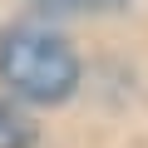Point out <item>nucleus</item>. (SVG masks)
<instances>
[{
  "mask_svg": "<svg viewBox=\"0 0 148 148\" xmlns=\"http://www.w3.org/2000/svg\"><path fill=\"white\" fill-rule=\"evenodd\" d=\"M30 5L45 15H69V10H79V0H30Z\"/></svg>",
  "mask_w": 148,
  "mask_h": 148,
  "instance_id": "7ed1b4c3",
  "label": "nucleus"
},
{
  "mask_svg": "<svg viewBox=\"0 0 148 148\" xmlns=\"http://www.w3.org/2000/svg\"><path fill=\"white\" fill-rule=\"evenodd\" d=\"M35 143H40L35 119H30L20 104L0 99V148H35Z\"/></svg>",
  "mask_w": 148,
  "mask_h": 148,
  "instance_id": "f03ea898",
  "label": "nucleus"
},
{
  "mask_svg": "<svg viewBox=\"0 0 148 148\" xmlns=\"http://www.w3.org/2000/svg\"><path fill=\"white\" fill-rule=\"evenodd\" d=\"M0 79L25 104H64L79 89V54L45 20H15L0 30Z\"/></svg>",
  "mask_w": 148,
  "mask_h": 148,
  "instance_id": "f257e3e1",
  "label": "nucleus"
},
{
  "mask_svg": "<svg viewBox=\"0 0 148 148\" xmlns=\"http://www.w3.org/2000/svg\"><path fill=\"white\" fill-rule=\"evenodd\" d=\"M79 5H89V10H123L128 0H79Z\"/></svg>",
  "mask_w": 148,
  "mask_h": 148,
  "instance_id": "20e7f679",
  "label": "nucleus"
}]
</instances>
